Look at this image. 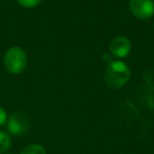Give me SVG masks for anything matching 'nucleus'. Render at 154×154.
I'll use <instances>...</instances> for the list:
<instances>
[{"label":"nucleus","mask_w":154,"mask_h":154,"mask_svg":"<svg viewBox=\"0 0 154 154\" xmlns=\"http://www.w3.org/2000/svg\"><path fill=\"white\" fill-rule=\"evenodd\" d=\"M130 78V69L122 61H112L107 66L103 75L105 82L111 89H119L128 82Z\"/></svg>","instance_id":"nucleus-1"},{"label":"nucleus","mask_w":154,"mask_h":154,"mask_svg":"<svg viewBox=\"0 0 154 154\" xmlns=\"http://www.w3.org/2000/svg\"><path fill=\"white\" fill-rule=\"evenodd\" d=\"M28 63L26 53L19 47H13L7 51L5 55V66L12 74H20L23 72Z\"/></svg>","instance_id":"nucleus-2"},{"label":"nucleus","mask_w":154,"mask_h":154,"mask_svg":"<svg viewBox=\"0 0 154 154\" xmlns=\"http://www.w3.org/2000/svg\"><path fill=\"white\" fill-rule=\"evenodd\" d=\"M129 9L131 13L138 19H150L154 15V1L153 0H130Z\"/></svg>","instance_id":"nucleus-3"},{"label":"nucleus","mask_w":154,"mask_h":154,"mask_svg":"<svg viewBox=\"0 0 154 154\" xmlns=\"http://www.w3.org/2000/svg\"><path fill=\"white\" fill-rule=\"evenodd\" d=\"M8 130L13 135H22L30 128V119L28 115L22 112H15L7 122Z\"/></svg>","instance_id":"nucleus-4"},{"label":"nucleus","mask_w":154,"mask_h":154,"mask_svg":"<svg viewBox=\"0 0 154 154\" xmlns=\"http://www.w3.org/2000/svg\"><path fill=\"white\" fill-rule=\"evenodd\" d=\"M110 51L114 56L118 58H124L129 55L131 51V42L127 37H115L110 43Z\"/></svg>","instance_id":"nucleus-5"},{"label":"nucleus","mask_w":154,"mask_h":154,"mask_svg":"<svg viewBox=\"0 0 154 154\" xmlns=\"http://www.w3.org/2000/svg\"><path fill=\"white\" fill-rule=\"evenodd\" d=\"M12 139L8 133L0 131V154L7 153L8 150L11 148Z\"/></svg>","instance_id":"nucleus-6"},{"label":"nucleus","mask_w":154,"mask_h":154,"mask_svg":"<svg viewBox=\"0 0 154 154\" xmlns=\"http://www.w3.org/2000/svg\"><path fill=\"white\" fill-rule=\"evenodd\" d=\"M20 154H47V152L42 146L34 143V145L26 146V148H23Z\"/></svg>","instance_id":"nucleus-7"},{"label":"nucleus","mask_w":154,"mask_h":154,"mask_svg":"<svg viewBox=\"0 0 154 154\" xmlns=\"http://www.w3.org/2000/svg\"><path fill=\"white\" fill-rule=\"evenodd\" d=\"M17 1L21 7L26 8V9H32V8L37 7L42 0H17Z\"/></svg>","instance_id":"nucleus-8"},{"label":"nucleus","mask_w":154,"mask_h":154,"mask_svg":"<svg viewBox=\"0 0 154 154\" xmlns=\"http://www.w3.org/2000/svg\"><path fill=\"white\" fill-rule=\"evenodd\" d=\"M8 122V114L3 108L0 107V127L5 126Z\"/></svg>","instance_id":"nucleus-9"},{"label":"nucleus","mask_w":154,"mask_h":154,"mask_svg":"<svg viewBox=\"0 0 154 154\" xmlns=\"http://www.w3.org/2000/svg\"><path fill=\"white\" fill-rule=\"evenodd\" d=\"M5 154H9V153H5Z\"/></svg>","instance_id":"nucleus-10"}]
</instances>
